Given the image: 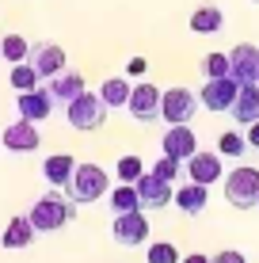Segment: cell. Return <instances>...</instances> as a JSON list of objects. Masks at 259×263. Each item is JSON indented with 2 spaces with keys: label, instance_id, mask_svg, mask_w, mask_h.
I'll use <instances>...</instances> for the list:
<instances>
[{
  "label": "cell",
  "instance_id": "14",
  "mask_svg": "<svg viewBox=\"0 0 259 263\" xmlns=\"http://www.w3.org/2000/svg\"><path fill=\"white\" fill-rule=\"evenodd\" d=\"M15 103H19V119L42 122V119H50V111H53V92L50 88H27Z\"/></svg>",
  "mask_w": 259,
  "mask_h": 263
},
{
  "label": "cell",
  "instance_id": "28",
  "mask_svg": "<svg viewBox=\"0 0 259 263\" xmlns=\"http://www.w3.org/2000/svg\"><path fill=\"white\" fill-rule=\"evenodd\" d=\"M149 263H180V252H175V244H153L149 248Z\"/></svg>",
  "mask_w": 259,
  "mask_h": 263
},
{
  "label": "cell",
  "instance_id": "18",
  "mask_svg": "<svg viewBox=\"0 0 259 263\" xmlns=\"http://www.w3.org/2000/svg\"><path fill=\"white\" fill-rule=\"evenodd\" d=\"M50 92L57 96V99H65V103H73V99L84 92V77H80V72H53L50 77Z\"/></svg>",
  "mask_w": 259,
  "mask_h": 263
},
{
  "label": "cell",
  "instance_id": "19",
  "mask_svg": "<svg viewBox=\"0 0 259 263\" xmlns=\"http://www.w3.org/2000/svg\"><path fill=\"white\" fill-rule=\"evenodd\" d=\"M221 27H225V15H221L217 4H202L198 12L191 15V31L194 34H217Z\"/></svg>",
  "mask_w": 259,
  "mask_h": 263
},
{
  "label": "cell",
  "instance_id": "2",
  "mask_svg": "<svg viewBox=\"0 0 259 263\" xmlns=\"http://www.w3.org/2000/svg\"><path fill=\"white\" fill-rule=\"evenodd\" d=\"M107 183H111V179H107V172L99 164H76L65 187H69V198H73V202H99Z\"/></svg>",
  "mask_w": 259,
  "mask_h": 263
},
{
  "label": "cell",
  "instance_id": "17",
  "mask_svg": "<svg viewBox=\"0 0 259 263\" xmlns=\"http://www.w3.org/2000/svg\"><path fill=\"white\" fill-rule=\"evenodd\" d=\"M172 202L180 206L183 214H202L206 210V183H187V187H175V195H172Z\"/></svg>",
  "mask_w": 259,
  "mask_h": 263
},
{
  "label": "cell",
  "instance_id": "3",
  "mask_svg": "<svg viewBox=\"0 0 259 263\" xmlns=\"http://www.w3.org/2000/svg\"><path fill=\"white\" fill-rule=\"evenodd\" d=\"M225 198L236 210L259 206V168H233L225 176Z\"/></svg>",
  "mask_w": 259,
  "mask_h": 263
},
{
  "label": "cell",
  "instance_id": "11",
  "mask_svg": "<svg viewBox=\"0 0 259 263\" xmlns=\"http://www.w3.org/2000/svg\"><path fill=\"white\" fill-rule=\"evenodd\" d=\"M194 111H198V99L187 92V88H172V92L160 96V115L168 122H191Z\"/></svg>",
  "mask_w": 259,
  "mask_h": 263
},
{
  "label": "cell",
  "instance_id": "5",
  "mask_svg": "<svg viewBox=\"0 0 259 263\" xmlns=\"http://www.w3.org/2000/svg\"><path fill=\"white\" fill-rule=\"evenodd\" d=\"M133 187H137V198H141V210H164V206L172 202V195H175L172 179L156 176V172H141V176L133 179Z\"/></svg>",
  "mask_w": 259,
  "mask_h": 263
},
{
  "label": "cell",
  "instance_id": "15",
  "mask_svg": "<svg viewBox=\"0 0 259 263\" xmlns=\"http://www.w3.org/2000/svg\"><path fill=\"white\" fill-rule=\"evenodd\" d=\"M229 111H233V119L240 126H252L259 119V84H240V92H236Z\"/></svg>",
  "mask_w": 259,
  "mask_h": 263
},
{
  "label": "cell",
  "instance_id": "10",
  "mask_svg": "<svg viewBox=\"0 0 259 263\" xmlns=\"http://www.w3.org/2000/svg\"><path fill=\"white\" fill-rule=\"evenodd\" d=\"M229 72L236 77V84H259V50L252 42H240L229 53Z\"/></svg>",
  "mask_w": 259,
  "mask_h": 263
},
{
  "label": "cell",
  "instance_id": "34",
  "mask_svg": "<svg viewBox=\"0 0 259 263\" xmlns=\"http://www.w3.org/2000/svg\"><path fill=\"white\" fill-rule=\"evenodd\" d=\"M183 263H210V259H206V256H187Z\"/></svg>",
  "mask_w": 259,
  "mask_h": 263
},
{
  "label": "cell",
  "instance_id": "1",
  "mask_svg": "<svg viewBox=\"0 0 259 263\" xmlns=\"http://www.w3.org/2000/svg\"><path fill=\"white\" fill-rule=\"evenodd\" d=\"M27 217H31L34 233H53V229H61L65 221L76 217V202L73 198H61V195H42L38 202L31 206Z\"/></svg>",
  "mask_w": 259,
  "mask_h": 263
},
{
  "label": "cell",
  "instance_id": "16",
  "mask_svg": "<svg viewBox=\"0 0 259 263\" xmlns=\"http://www.w3.org/2000/svg\"><path fill=\"white\" fill-rule=\"evenodd\" d=\"M27 61L38 69V77H53V72L65 69V50H61V46H50V42H46V46H31Z\"/></svg>",
  "mask_w": 259,
  "mask_h": 263
},
{
  "label": "cell",
  "instance_id": "20",
  "mask_svg": "<svg viewBox=\"0 0 259 263\" xmlns=\"http://www.w3.org/2000/svg\"><path fill=\"white\" fill-rule=\"evenodd\" d=\"M31 240H34L31 217H12V221H8V229H4V237H0V244H4V248H27Z\"/></svg>",
  "mask_w": 259,
  "mask_h": 263
},
{
  "label": "cell",
  "instance_id": "21",
  "mask_svg": "<svg viewBox=\"0 0 259 263\" xmlns=\"http://www.w3.org/2000/svg\"><path fill=\"white\" fill-rule=\"evenodd\" d=\"M73 168H76V160L69 157V153H57V157H46V164H42V176H46L53 187H65L69 176H73Z\"/></svg>",
  "mask_w": 259,
  "mask_h": 263
},
{
  "label": "cell",
  "instance_id": "32",
  "mask_svg": "<svg viewBox=\"0 0 259 263\" xmlns=\"http://www.w3.org/2000/svg\"><path fill=\"white\" fill-rule=\"evenodd\" d=\"M145 69H149V65H145V58H130V65H126V72H130V77H141Z\"/></svg>",
  "mask_w": 259,
  "mask_h": 263
},
{
  "label": "cell",
  "instance_id": "9",
  "mask_svg": "<svg viewBox=\"0 0 259 263\" xmlns=\"http://www.w3.org/2000/svg\"><path fill=\"white\" fill-rule=\"evenodd\" d=\"M114 240L122 244V248H133V244L149 240V217L141 210H130V214H118L114 217Z\"/></svg>",
  "mask_w": 259,
  "mask_h": 263
},
{
  "label": "cell",
  "instance_id": "29",
  "mask_svg": "<svg viewBox=\"0 0 259 263\" xmlns=\"http://www.w3.org/2000/svg\"><path fill=\"white\" fill-rule=\"evenodd\" d=\"M153 172H156V176H164V179H172V183H175V179L183 176V160H175V157H160Z\"/></svg>",
  "mask_w": 259,
  "mask_h": 263
},
{
  "label": "cell",
  "instance_id": "25",
  "mask_svg": "<svg viewBox=\"0 0 259 263\" xmlns=\"http://www.w3.org/2000/svg\"><path fill=\"white\" fill-rule=\"evenodd\" d=\"M12 88H19V92L38 88V69H34L31 61H15V69H12Z\"/></svg>",
  "mask_w": 259,
  "mask_h": 263
},
{
  "label": "cell",
  "instance_id": "33",
  "mask_svg": "<svg viewBox=\"0 0 259 263\" xmlns=\"http://www.w3.org/2000/svg\"><path fill=\"white\" fill-rule=\"evenodd\" d=\"M244 138H248V145H252V149H259V119H255L252 126H248V134H244Z\"/></svg>",
  "mask_w": 259,
  "mask_h": 263
},
{
  "label": "cell",
  "instance_id": "22",
  "mask_svg": "<svg viewBox=\"0 0 259 263\" xmlns=\"http://www.w3.org/2000/svg\"><path fill=\"white\" fill-rule=\"evenodd\" d=\"M99 96H103V103H107V107H126V103H130V80H122V77L103 80Z\"/></svg>",
  "mask_w": 259,
  "mask_h": 263
},
{
  "label": "cell",
  "instance_id": "24",
  "mask_svg": "<svg viewBox=\"0 0 259 263\" xmlns=\"http://www.w3.org/2000/svg\"><path fill=\"white\" fill-rule=\"evenodd\" d=\"M0 53H4V61H27V53H31V42L23 39V34H4V42H0Z\"/></svg>",
  "mask_w": 259,
  "mask_h": 263
},
{
  "label": "cell",
  "instance_id": "23",
  "mask_svg": "<svg viewBox=\"0 0 259 263\" xmlns=\"http://www.w3.org/2000/svg\"><path fill=\"white\" fill-rule=\"evenodd\" d=\"M111 206H114V214H130V210H141L137 187H133V183H126V187H114V191H111Z\"/></svg>",
  "mask_w": 259,
  "mask_h": 263
},
{
  "label": "cell",
  "instance_id": "7",
  "mask_svg": "<svg viewBox=\"0 0 259 263\" xmlns=\"http://www.w3.org/2000/svg\"><path fill=\"white\" fill-rule=\"evenodd\" d=\"M160 96L164 92H160L156 84H133L130 88V103H126L130 115L137 122H156L160 119Z\"/></svg>",
  "mask_w": 259,
  "mask_h": 263
},
{
  "label": "cell",
  "instance_id": "31",
  "mask_svg": "<svg viewBox=\"0 0 259 263\" xmlns=\"http://www.w3.org/2000/svg\"><path fill=\"white\" fill-rule=\"evenodd\" d=\"M210 263H244V256H240V252H233V248H225V252H217Z\"/></svg>",
  "mask_w": 259,
  "mask_h": 263
},
{
  "label": "cell",
  "instance_id": "4",
  "mask_svg": "<svg viewBox=\"0 0 259 263\" xmlns=\"http://www.w3.org/2000/svg\"><path fill=\"white\" fill-rule=\"evenodd\" d=\"M65 107H69V126H76V130H99V126L107 122V103H103V96L80 92L73 103H65Z\"/></svg>",
  "mask_w": 259,
  "mask_h": 263
},
{
  "label": "cell",
  "instance_id": "12",
  "mask_svg": "<svg viewBox=\"0 0 259 263\" xmlns=\"http://www.w3.org/2000/svg\"><path fill=\"white\" fill-rule=\"evenodd\" d=\"M0 141H4V149H12V153H34L38 141H42V134H38V126L31 119H19V122H12L4 134H0Z\"/></svg>",
  "mask_w": 259,
  "mask_h": 263
},
{
  "label": "cell",
  "instance_id": "6",
  "mask_svg": "<svg viewBox=\"0 0 259 263\" xmlns=\"http://www.w3.org/2000/svg\"><path fill=\"white\" fill-rule=\"evenodd\" d=\"M236 92H240V84H236V77L229 72V77H210L206 80V88H202V99L198 103L206 107V111H229L233 107V99H236Z\"/></svg>",
  "mask_w": 259,
  "mask_h": 263
},
{
  "label": "cell",
  "instance_id": "27",
  "mask_svg": "<svg viewBox=\"0 0 259 263\" xmlns=\"http://www.w3.org/2000/svg\"><path fill=\"white\" fill-rule=\"evenodd\" d=\"M141 172H145L141 157H118V179H122V183H133Z\"/></svg>",
  "mask_w": 259,
  "mask_h": 263
},
{
  "label": "cell",
  "instance_id": "26",
  "mask_svg": "<svg viewBox=\"0 0 259 263\" xmlns=\"http://www.w3.org/2000/svg\"><path fill=\"white\" fill-rule=\"evenodd\" d=\"M244 149H248V138H244V134H236V130L221 134V141H217V153H221V157H240Z\"/></svg>",
  "mask_w": 259,
  "mask_h": 263
},
{
  "label": "cell",
  "instance_id": "13",
  "mask_svg": "<svg viewBox=\"0 0 259 263\" xmlns=\"http://www.w3.org/2000/svg\"><path fill=\"white\" fill-rule=\"evenodd\" d=\"M183 164H187V176H191L194 179V183H217V179H221V153H191V157H187L183 160Z\"/></svg>",
  "mask_w": 259,
  "mask_h": 263
},
{
  "label": "cell",
  "instance_id": "8",
  "mask_svg": "<svg viewBox=\"0 0 259 263\" xmlns=\"http://www.w3.org/2000/svg\"><path fill=\"white\" fill-rule=\"evenodd\" d=\"M160 149H164V157L187 160L191 153H198V138H194V130L187 122H172L164 130V138H160Z\"/></svg>",
  "mask_w": 259,
  "mask_h": 263
},
{
  "label": "cell",
  "instance_id": "30",
  "mask_svg": "<svg viewBox=\"0 0 259 263\" xmlns=\"http://www.w3.org/2000/svg\"><path fill=\"white\" fill-rule=\"evenodd\" d=\"M202 69H206V77H229V53H210Z\"/></svg>",
  "mask_w": 259,
  "mask_h": 263
}]
</instances>
